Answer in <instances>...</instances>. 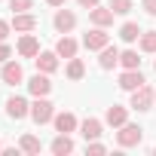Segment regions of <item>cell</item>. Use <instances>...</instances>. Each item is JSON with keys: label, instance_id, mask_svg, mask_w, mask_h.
Segmentation results:
<instances>
[{"label": "cell", "instance_id": "2", "mask_svg": "<svg viewBox=\"0 0 156 156\" xmlns=\"http://www.w3.org/2000/svg\"><path fill=\"white\" fill-rule=\"evenodd\" d=\"M55 116V110H52V104L46 101V98H37L34 104H31V119L37 122V126H43V122H49Z\"/></svg>", "mask_w": 156, "mask_h": 156}, {"label": "cell", "instance_id": "6", "mask_svg": "<svg viewBox=\"0 0 156 156\" xmlns=\"http://www.w3.org/2000/svg\"><path fill=\"white\" fill-rule=\"evenodd\" d=\"M147 80H144V73H141V67H135V70H126L122 76H119V89H126V92H135L138 86H144Z\"/></svg>", "mask_w": 156, "mask_h": 156}, {"label": "cell", "instance_id": "13", "mask_svg": "<svg viewBox=\"0 0 156 156\" xmlns=\"http://www.w3.org/2000/svg\"><path fill=\"white\" fill-rule=\"evenodd\" d=\"M12 28H16V31H22V34H28V31H34V28H37V16H31V12H16Z\"/></svg>", "mask_w": 156, "mask_h": 156}, {"label": "cell", "instance_id": "21", "mask_svg": "<svg viewBox=\"0 0 156 156\" xmlns=\"http://www.w3.org/2000/svg\"><path fill=\"white\" fill-rule=\"evenodd\" d=\"M119 64H122L126 70H135V67H141V58H138V52L126 49V52H119Z\"/></svg>", "mask_w": 156, "mask_h": 156}, {"label": "cell", "instance_id": "19", "mask_svg": "<svg viewBox=\"0 0 156 156\" xmlns=\"http://www.w3.org/2000/svg\"><path fill=\"white\" fill-rule=\"evenodd\" d=\"M70 150H73V141L58 132V138L52 141V153H55V156H64V153H70Z\"/></svg>", "mask_w": 156, "mask_h": 156}, {"label": "cell", "instance_id": "28", "mask_svg": "<svg viewBox=\"0 0 156 156\" xmlns=\"http://www.w3.org/2000/svg\"><path fill=\"white\" fill-rule=\"evenodd\" d=\"M9 37V22H3V19H0V43H3Z\"/></svg>", "mask_w": 156, "mask_h": 156}, {"label": "cell", "instance_id": "4", "mask_svg": "<svg viewBox=\"0 0 156 156\" xmlns=\"http://www.w3.org/2000/svg\"><path fill=\"white\" fill-rule=\"evenodd\" d=\"M150 104H153V89L144 83V86H138L132 92V107L135 110H150Z\"/></svg>", "mask_w": 156, "mask_h": 156}, {"label": "cell", "instance_id": "8", "mask_svg": "<svg viewBox=\"0 0 156 156\" xmlns=\"http://www.w3.org/2000/svg\"><path fill=\"white\" fill-rule=\"evenodd\" d=\"M113 16H116V12H113L110 6H107V9H104V6H92V9H89V19H92V25H98V28L113 25Z\"/></svg>", "mask_w": 156, "mask_h": 156}, {"label": "cell", "instance_id": "26", "mask_svg": "<svg viewBox=\"0 0 156 156\" xmlns=\"http://www.w3.org/2000/svg\"><path fill=\"white\" fill-rule=\"evenodd\" d=\"M34 3L31 0H9V9H16V12H25V9H31Z\"/></svg>", "mask_w": 156, "mask_h": 156}, {"label": "cell", "instance_id": "10", "mask_svg": "<svg viewBox=\"0 0 156 156\" xmlns=\"http://www.w3.org/2000/svg\"><path fill=\"white\" fill-rule=\"evenodd\" d=\"M52 22H55V31H61V34H67V31H73V25H76V16H73L70 9H58Z\"/></svg>", "mask_w": 156, "mask_h": 156}, {"label": "cell", "instance_id": "34", "mask_svg": "<svg viewBox=\"0 0 156 156\" xmlns=\"http://www.w3.org/2000/svg\"><path fill=\"white\" fill-rule=\"evenodd\" d=\"M153 70H156V61H153Z\"/></svg>", "mask_w": 156, "mask_h": 156}, {"label": "cell", "instance_id": "25", "mask_svg": "<svg viewBox=\"0 0 156 156\" xmlns=\"http://www.w3.org/2000/svg\"><path fill=\"white\" fill-rule=\"evenodd\" d=\"M110 9H113L116 16H126V12L132 9V0H110Z\"/></svg>", "mask_w": 156, "mask_h": 156}, {"label": "cell", "instance_id": "30", "mask_svg": "<svg viewBox=\"0 0 156 156\" xmlns=\"http://www.w3.org/2000/svg\"><path fill=\"white\" fill-rule=\"evenodd\" d=\"M104 150H107L104 144H89V153H104Z\"/></svg>", "mask_w": 156, "mask_h": 156}, {"label": "cell", "instance_id": "11", "mask_svg": "<svg viewBox=\"0 0 156 156\" xmlns=\"http://www.w3.org/2000/svg\"><path fill=\"white\" fill-rule=\"evenodd\" d=\"M19 55H22V58H37V55H40V43H37V37H31V34L22 37V40H19Z\"/></svg>", "mask_w": 156, "mask_h": 156}, {"label": "cell", "instance_id": "29", "mask_svg": "<svg viewBox=\"0 0 156 156\" xmlns=\"http://www.w3.org/2000/svg\"><path fill=\"white\" fill-rule=\"evenodd\" d=\"M9 55H12V52H9V46H3V43H0V64H3V61H9Z\"/></svg>", "mask_w": 156, "mask_h": 156}, {"label": "cell", "instance_id": "18", "mask_svg": "<svg viewBox=\"0 0 156 156\" xmlns=\"http://www.w3.org/2000/svg\"><path fill=\"white\" fill-rule=\"evenodd\" d=\"M80 129H83V138H86V141L101 138V122H98V119H92V116H89V119H83V126H80Z\"/></svg>", "mask_w": 156, "mask_h": 156}, {"label": "cell", "instance_id": "15", "mask_svg": "<svg viewBox=\"0 0 156 156\" xmlns=\"http://www.w3.org/2000/svg\"><path fill=\"white\" fill-rule=\"evenodd\" d=\"M55 52H58V58H73V55H76V40L61 37V40L55 43Z\"/></svg>", "mask_w": 156, "mask_h": 156}, {"label": "cell", "instance_id": "1", "mask_svg": "<svg viewBox=\"0 0 156 156\" xmlns=\"http://www.w3.org/2000/svg\"><path fill=\"white\" fill-rule=\"evenodd\" d=\"M141 138H144V129L141 126H119V132H116V141H119V147H138L141 144Z\"/></svg>", "mask_w": 156, "mask_h": 156}, {"label": "cell", "instance_id": "3", "mask_svg": "<svg viewBox=\"0 0 156 156\" xmlns=\"http://www.w3.org/2000/svg\"><path fill=\"white\" fill-rule=\"evenodd\" d=\"M107 43H110V37H107V31H104V28H98V25L83 37V46H86V49H104Z\"/></svg>", "mask_w": 156, "mask_h": 156}, {"label": "cell", "instance_id": "5", "mask_svg": "<svg viewBox=\"0 0 156 156\" xmlns=\"http://www.w3.org/2000/svg\"><path fill=\"white\" fill-rule=\"evenodd\" d=\"M3 83H9V86H19L22 80H25V70H22V64L19 61H3Z\"/></svg>", "mask_w": 156, "mask_h": 156}, {"label": "cell", "instance_id": "27", "mask_svg": "<svg viewBox=\"0 0 156 156\" xmlns=\"http://www.w3.org/2000/svg\"><path fill=\"white\" fill-rule=\"evenodd\" d=\"M141 6H144L147 16H156V0H141Z\"/></svg>", "mask_w": 156, "mask_h": 156}, {"label": "cell", "instance_id": "20", "mask_svg": "<svg viewBox=\"0 0 156 156\" xmlns=\"http://www.w3.org/2000/svg\"><path fill=\"white\" fill-rule=\"evenodd\" d=\"M141 34H144V31H141V28H138V25H135V22H126V25H122V28H119V37H122V40H126V43H135V40H138V37H141Z\"/></svg>", "mask_w": 156, "mask_h": 156}, {"label": "cell", "instance_id": "23", "mask_svg": "<svg viewBox=\"0 0 156 156\" xmlns=\"http://www.w3.org/2000/svg\"><path fill=\"white\" fill-rule=\"evenodd\" d=\"M25 153H40V138H34V135H22V144H19Z\"/></svg>", "mask_w": 156, "mask_h": 156}, {"label": "cell", "instance_id": "12", "mask_svg": "<svg viewBox=\"0 0 156 156\" xmlns=\"http://www.w3.org/2000/svg\"><path fill=\"white\" fill-rule=\"evenodd\" d=\"M34 61H37V70H43V73L58 70V52H40Z\"/></svg>", "mask_w": 156, "mask_h": 156}, {"label": "cell", "instance_id": "16", "mask_svg": "<svg viewBox=\"0 0 156 156\" xmlns=\"http://www.w3.org/2000/svg\"><path fill=\"white\" fill-rule=\"evenodd\" d=\"M116 61H119V49H116V46H104V49H101V58H98V64H101L104 70H110Z\"/></svg>", "mask_w": 156, "mask_h": 156}, {"label": "cell", "instance_id": "24", "mask_svg": "<svg viewBox=\"0 0 156 156\" xmlns=\"http://www.w3.org/2000/svg\"><path fill=\"white\" fill-rule=\"evenodd\" d=\"M141 49L144 52H156V31H144L141 34Z\"/></svg>", "mask_w": 156, "mask_h": 156}, {"label": "cell", "instance_id": "7", "mask_svg": "<svg viewBox=\"0 0 156 156\" xmlns=\"http://www.w3.org/2000/svg\"><path fill=\"white\" fill-rule=\"evenodd\" d=\"M28 89H31V95H34V98H46V95H49V89H52V83H49V76L40 70L37 76H31Z\"/></svg>", "mask_w": 156, "mask_h": 156}, {"label": "cell", "instance_id": "31", "mask_svg": "<svg viewBox=\"0 0 156 156\" xmlns=\"http://www.w3.org/2000/svg\"><path fill=\"white\" fill-rule=\"evenodd\" d=\"M80 6H89L92 9V6H98V0H80Z\"/></svg>", "mask_w": 156, "mask_h": 156}, {"label": "cell", "instance_id": "33", "mask_svg": "<svg viewBox=\"0 0 156 156\" xmlns=\"http://www.w3.org/2000/svg\"><path fill=\"white\" fill-rule=\"evenodd\" d=\"M153 101H156V92H153Z\"/></svg>", "mask_w": 156, "mask_h": 156}, {"label": "cell", "instance_id": "35", "mask_svg": "<svg viewBox=\"0 0 156 156\" xmlns=\"http://www.w3.org/2000/svg\"><path fill=\"white\" fill-rule=\"evenodd\" d=\"M0 150H3V147H0Z\"/></svg>", "mask_w": 156, "mask_h": 156}, {"label": "cell", "instance_id": "22", "mask_svg": "<svg viewBox=\"0 0 156 156\" xmlns=\"http://www.w3.org/2000/svg\"><path fill=\"white\" fill-rule=\"evenodd\" d=\"M83 73H86V64H83L80 58H70V64H67V76H70V80H83Z\"/></svg>", "mask_w": 156, "mask_h": 156}, {"label": "cell", "instance_id": "32", "mask_svg": "<svg viewBox=\"0 0 156 156\" xmlns=\"http://www.w3.org/2000/svg\"><path fill=\"white\" fill-rule=\"evenodd\" d=\"M49 6H64V0H46Z\"/></svg>", "mask_w": 156, "mask_h": 156}, {"label": "cell", "instance_id": "9", "mask_svg": "<svg viewBox=\"0 0 156 156\" xmlns=\"http://www.w3.org/2000/svg\"><path fill=\"white\" fill-rule=\"evenodd\" d=\"M6 113H9L12 119H25V116L31 113V107H28V101H25V98H19V95H12V98L6 101Z\"/></svg>", "mask_w": 156, "mask_h": 156}, {"label": "cell", "instance_id": "17", "mask_svg": "<svg viewBox=\"0 0 156 156\" xmlns=\"http://www.w3.org/2000/svg\"><path fill=\"white\" fill-rule=\"evenodd\" d=\"M104 119H107L110 126H126V119H129V113H126V107H119V104H113V107H107V113H104Z\"/></svg>", "mask_w": 156, "mask_h": 156}, {"label": "cell", "instance_id": "14", "mask_svg": "<svg viewBox=\"0 0 156 156\" xmlns=\"http://www.w3.org/2000/svg\"><path fill=\"white\" fill-rule=\"evenodd\" d=\"M52 122H55V129H58L61 135H70V132L76 129V116H73V113H58V116H52Z\"/></svg>", "mask_w": 156, "mask_h": 156}]
</instances>
